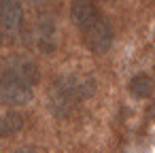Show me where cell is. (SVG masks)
<instances>
[{
    "label": "cell",
    "mask_w": 155,
    "mask_h": 153,
    "mask_svg": "<svg viewBox=\"0 0 155 153\" xmlns=\"http://www.w3.org/2000/svg\"><path fill=\"white\" fill-rule=\"evenodd\" d=\"M96 89V83L89 75H81V72H68V75H62L49 98H47V104L49 108L58 115V117H64L70 113V108L83 100H87Z\"/></svg>",
    "instance_id": "obj_1"
},
{
    "label": "cell",
    "mask_w": 155,
    "mask_h": 153,
    "mask_svg": "<svg viewBox=\"0 0 155 153\" xmlns=\"http://www.w3.org/2000/svg\"><path fill=\"white\" fill-rule=\"evenodd\" d=\"M32 100V85L17 79L13 72L5 70L0 75V104L5 106H21Z\"/></svg>",
    "instance_id": "obj_2"
},
{
    "label": "cell",
    "mask_w": 155,
    "mask_h": 153,
    "mask_svg": "<svg viewBox=\"0 0 155 153\" xmlns=\"http://www.w3.org/2000/svg\"><path fill=\"white\" fill-rule=\"evenodd\" d=\"M81 36L87 49H91L94 53H104L113 45V28L104 17H96L91 24H87L81 30Z\"/></svg>",
    "instance_id": "obj_3"
},
{
    "label": "cell",
    "mask_w": 155,
    "mask_h": 153,
    "mask_svg": "<svg viewBox=\"0 0 155 153\" xmlns=\"http://www.w3.org/2000/svg\"><path fill=\"white\" fill-rule=\"evenodd\" d=\"M24 26V7L19 0H0V30L17 36Z\"/></svg>",
    "instance_id": "obj_4"
},
{
    "label": "cell",
    "mask_w": 155,
    "mask_h": 153,
    "mask_svg": "<svg viewBox=\"0 0 155 153\" xmlns=\"http://www.w3.org/2000/svg\"><path fill=\"white\" fill-rule=\"evenodd\" d=\"M96 17H100V13H98V7H96L94 0H72V5H70V19H72V24L79 30H83Z\"/></svg>",
    "instance_id": "obj_5"
},
{
    "label": "cell",
    "mask_w": 155,
    "mask_h": 153,
    "mask_svg": "<svg viewBox=\"0 0 155 153\" xmlns=\"http://www.w3.org/2000/svg\"><path fill=\"white\" fill-rule=\"evenodd\" d=\"M7 70H9V72H13L17 79L26 81V83H28V85H32V87H34V85L38 83V79H41L38 66H36L32 60H19V62L11 64Z\"/></svg>",
    "instance_id": "obj_6"
},
{
    "label": "cell",
    "mask_w": 155,
    "mask_h": 153,
    "mask_svg": "<svg viewBox=\"0 0 155 153\" xmlns=\"http://www.w3.org/2000/svg\"><path fill=\"white\" fill-rule=\"evenodd\" d=\"M24 128V115L17 111H9L0 117V140L2 138H11L15 134H19Z\"/></svg>",
    "instance_id": "obj_7"
},
{
    "label": "cell",
    "mask_w": 155,
    "mask_h": 153,
    "mask_svg": "<svg viewBox=\"0 0 155 153\" xmlns=\"http://www.w3.org/2000/svg\"><path fill=\"white\" fill-rule=\"evenodd\" d=\"M127 89H130V94L134 98H149L153 94V79L149 75H136L130 81Z\"/></svg>",
    "instance_id": "obj_8"
},
{
    "label": "cell",
    "mask_w": 155,
    "mask_h": 153,
    "mask_svg": "<svg viewBox=\"0 0 155 153\" xmlns=\"http://www.w3.org/2000/svg\"><path fill=\"white\" fill-rule=\"evenodd\" d=\"M55 43V28L51 19H41L38 24V45L43 51H51Z\"/></svg>",
    "instance_id": "obj_9"
},
{
    "label": "cell",
    "mask_w": 155,
    "mask_h": 153,
    "mask_svg": "<svg viewBox=\"0 0 155 153\" xmlns=\"http://www.w3.org/2000/svg\"><path fill=\"white\" fill-rule=\"evenodd\" d=\"M15 153H32V151H30V149H17Z\"/></svg>",
    "instance_id": "obj_10"
},
{
    "label": "cell",
    "mask_w": 155,
    "mask_h": 153,
    "mask_svg": "<svg viewBox=\"0 0 155 153\" xmlns=\"http://www.w3.org/2000/svg\"><path fill=\"white\" fill-rule=\"evenodd\" d=\"M32 2H36V5H43V2H47V0H32Z\"/></svg>",
    "instance_id": "obj_11"
}]
</instances>
